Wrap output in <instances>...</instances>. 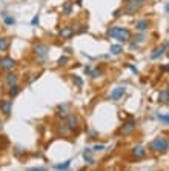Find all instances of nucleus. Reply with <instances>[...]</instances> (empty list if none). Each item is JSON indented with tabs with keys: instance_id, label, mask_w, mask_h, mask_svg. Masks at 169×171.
Wrapping results in <instances>:
<instances>
[{
	"instance_id": "nucleus-1",
	"label": "nucleus",
	"mask_w": 169,
	"mask_h": 171,
	"mask_svg": "<svg viewBox=\"0 0 169 171\" xmlns=\"http://www.w3.org/2000/svg\"><path fill=\"white\" fill-rule=\"evenodd\" d=\"M151 150L154 153H166L169 150V142L165 137H157L151 142Z\"/></svg>"
},
{
	"instance_id": "nucleus-2",
	"label": "nucleus",
	"mask_w": 169,
	"mask_h": 171,
	"mask_svg": "<svg viewBox=\"0 0 169 171\" xmlns=\"http://www.w3.org/2000/svg\"><path fill=\"white\" fill-rule=\"evenodd\" d=\"M34 54L37 59L40 60H45L48 54H49V46L48 45H45V43H37L36 46H34Z\"/></svg>"
},
{
	"instance_id": "nucleus-3",
	"label": "nucleus",
	"mask_w": 169,
	"mask_h": 171,
	"mask_svg": "<svg viewBox=\"0 0 169 171\" xmlns=\"http://www.w3.org/2000/svg\"><path fill=\"white\" fill-rule=\"evenodd\" d=\"M146 2L149 0H132V2H128V8H126V13L128 14H135Z\"/></svg>"
},
{
	"instance_id": "nucleus-4",
	"label": "nucleus",
	"mask_w": 169,
	"mask_h": 171,
	"mask_svg": "<svg viewBox=\"0 0 169 171\" xmlns=\"http://www.w3.org/2000/svg\"><path fill=\"white\" fill-rule=\"evenodd\" d=\"M118 42H128L129 39H131V31L129 29H126V28H118L117 29V34H115V37Z\"/></svg>"
},
{
	"instance_id": "nucleus-5",
	"label": "nucleus",
	"mask_w": 169,
	"mask_h": 171,
	"mask_svg": "<svg viewBox=\"0 0 169 171\" xmlns=\"http://www.w3.org/2000/svg\"><path fill=\"white\" fill-rule=\"evenodd\" d=\"M14 66H16V60H14L12 57H3V59H2L0 68H2L3 71H9V70H12Z\"/></svg>"
},
{
	"instance_id": "nucleus-6",
	"label": "nucleus",
	"mask_w": 169,
	"mask_h": 171,
	"mask_svg": "<svg viewBox=\"0 0 169 171\" xmlns=\"http://www.w3.org/2000/svg\"><path fill=\"white\" fill-rule=\"evenodd\" d=\"M0 111L5 114V116H9L12 111V102L9 99H3L0 100Z\"/></svg>"
},
{
	"instance_id": "nucleus-7",
	"label": "nucleus",
	"mask_w": 169,
	"mask_h": 171,
	"mask_svg": "<svg viewBox=\"0 0 169 171\" xmlns=\"http://www.w3.org/2000/svg\"><path fill=\"white\" fill-rule=\"evenodd\" d=\"M126 93V88L125 86H117V88H114L112 91H111V94H109V100H120L123 94Z\"/></svg>"
},
{
	"instance_id": "nucleus-8",
	"label": "nucleus",
	"mask_w": 169,
	"mask_h": 171,
	"mask_svg": "<svg viewBox=\"0 0 169 171\" xmlns=\"http://www.w3.org/2000/svg\"><path fill=\"white\" fill-rule=\"evenodd\" d=\"M58 36H60L62 39H71L72 36H74V28H72V26H69V25L62 26V29H60Z\"/></svg>"
},
{
	"instance_id": "nucleus-9",
	"label": "nucleus",
	"mask_w": 169,
	"mask_h": 171,
	"mask_svg": "<svg viewBox=\"0 0 169 171\" xmlns=\"http://www.w3.org/2000/svg\"><path fill=\"white\" fill-rule=\"evenodd\" d=\"M135 127H137V122H135V120H128V122L122 127L120 133L122 134H131L132 131L135 130Z\"/></svg>"
},
{
	"instance_id": "nucleus-10",
	"label": "nucleus",
	"mask_w": 169,
	"mask_h": 171,
	"mask_svg": "<svg viewBox=\"0 0 169 171\" xmlns=\"http://www.w3.org/2000/svg\"><path fill=\"white\" fill-rule=\"evenodd\" d=\"M66 125H68V128H69L71 131L77 130V128H78V119H77V116L69 114V116L66 117Z\"/></svg>"
},
{
	"instance_id": "nucleus-11",
	"label": "nucleus",
	"mask_w": 169,
	"mask_h": 171,
	"mask_svg": "<svg viewBox=\"0 0 169 171\" xmlns=\"http://www.w3.org/2000/svg\"><path fill=\"white\" fill-rule=\"evenodd\" d=\"M57 114H58V117L66 119V117L69 116V105H68V103H62V105H58V108H57Z\"/></svg>"
},
{
	"instance_id": "nucleus-12",
	"label": "nucleus",
	"mask_w": 169,
	"mask_h": 171,
	"mask_svg": "<svg viewBox=\"0 0 169 171\" xmlns=\"http://www.w3.org/2000/svg\"><path fill=\"white\" fill-rule=\"evenodd\" d=\"M168 48H169V42H165L160 48H157V49L151 54V57H152V59H158L160 56H163V54H165V51H166Z\"/></svg>"
},
{
	"instance_id": "nucleus-13",
	"label": "nucleus",
	"mask_w": 169,
	"mask_h": 171,
	"mask_svg": "<svg viewBox=\"0 0 169 171\" xmlns=\"http://www.w3.org/2000/svg\"><path fill=\"white\" fill-rule=\"evenodd\" d=\"M83 159H85L86 163H89V165H94L95 163L94 157H92V150H91V148H85V151H83Z\"/></svg>"
},
{
	"instance_id": "nucleus-14",
	"label": "nucleus",
	"mask_w": 169,
	"mask_h": 171,
	"mask_svg": "<svg viewBox=\"0 0 169 171\" xmlns=\"http://www.w3.org/2000/svg\"><path fill=\"white\" fill-rule=\"evenodd\" d=\"M145 154H146V150H145V147H142V145H137V147H134V148H132V156H134L135 159L143 157Z\"/></svg>"
},
{
	"instance_id": "nucleus-15",
	"label": "nucleus",
	"mask_w": 169,
	"mask_h": 171,
	"mask_svg": "<svg viewBox=\"0 0 169 171\" xmlns=\"http://www.w3.org/2000/svg\"><path fill=\"white\" fill-rule=\"evenodd\" d=\"M148 28H149V22H148V20H138V22L135 23V29H137V31H142V33H143V31H146Z\"/></svg>"
},
{
	"instance_id": "nucleus-16",
	"label": "nucleus",
	"mask_w": 169,
	"mask_h": 171,
	"mask_svg": "<svg viewBox=\"0 0 169 171\" xmlns=\"http://www.w3.org/2000/svg\"><path fill=\"white\" fill-rule=\"evenodd\" d=\"M5 82L11 86V85H17V76L16 74H11V73H8L6 76H5Z\"/></svg>"
},
{
	"instance_id": "nucleus-17",
	"label": "nucleus",
	"mask_w": 169,
	"mask_h": 171,
	"mask_svg": "<svg viewBox=\"0 0 169 171\" xmlns=\"http://www.w3.org/2000/svg\"><path fill=\"white\" fill-rule=\"evenodd\" d=\"M58 133L62 134V136H66V134L71 133V130L68 128V125L65 122H58Z\"/></svg>"
},
{
	"instance_id": "nucleus-18",
	"label": "nucleus",
	"mask_w": 169,
	"mask_h": 171,
	"mask_svg": "<svg viewBox=\"0 0 169 171\" xmlns=\"http://www.w3.org/2000/svg\"><path fill=\"white\" fill-rule=\"evenodd\" d=\"M8 48H9V39L0 37V51H8Z\"/></svg>"
},
{
	"instance_id": "nucleus-19",
	"label": "nucleus",
	"mask_w": 169,
	"mask_h": 171,
	"mask_svg": "<svg viewBox=\"0 0 169 171\" xmlns=\"http://www.w3.org/2000/svg\"><path fill=\"white\" fill-rule=\"evenodd\" d=\"M19 93H20L19 85H11V86H9V90H8V96H9V97H16Z\"/></svg>"
},
{
	"instance_id": "nucleus-20",
	"label": "nucleus",
	"mask_w": 169,
	"mask_h": 171,
	"mask_svg": "<svg viewBox=\"0 0 169 171\" xmlns=\"http://www.w3.org/2000/svg\"><path fill=\"white\" fill-rule=\"evenodd\" d=\"M168 100H169L168 91H160V94H158V103H168Z\"/></svg>"
},
{
	"instance_id": "nucleus-21",
	"label": "nucleus",
	"mask_w": 169,
	"mask_h": 171,
	"mask_svg": "<svg viewBox=\"0 0 169 171\" xmlns=\"http://www.w3.org/2000/svg\"><path fill=\"white\" fill-rule=\"evenodd\" d=\"M71 159L69 160H66V162H63V163H57L56 165V170H58V171H65V170H68L69 168V165H71Z\"/></svg>"
},
{
	"instance_id": "nucleus-22",
	"label": "nucleus",
	"mask_w": 169,
	"mask_h": 171,
	"mask_svg": "<svg viewBox=\"0 0 169 171\" xmlns=\"http://www.w3.org/2000/svg\"><path fill=\"white\" fill-rule=\"evenodd\" d=\"M122 51H123V48H122L120 45H112V46H111V53H112V54H115V56L122 54Z\"/></svg>"
},
{
	"instance_id": "nucleus-23",
	"label": "nucleus",
	"mask_w": 169,
	"mask_h": 171,
	"mask_svg": "<svg viewBox=\"0 0 169 171\" xmlns=\"http://www.w3.org/2000/svg\"><path fill=\"white\" fill-rule=\"evenodd\" d=\"M71 9H72V3H66V5L62 8V11H63L65 16H69V14H71Z\"/></svg>"
},
{
	"instance_id": "nucleus-24",
	"label": "nucleus",
	"mask_w": 169,
	"mask_h": 171,
	"mask_svg": "<svg viewBox=\"0 0 169 171\" xmlns=\"http://www.w3.org/2000/svg\"><path fill=\"white\" fill-rule=\"evenodd\" d=\"M117 29H118V26H112V28H109L108 31H106V36L108 37H115V34H117Z\"/></svg>"
},
{
	"instance_id": "nucleus-25",
	"label": "nucleus",
	"mask_w": 169,
	"mask_h": 171,
	"mask_svg": "<svg viewBox=\"0 0 169 171\" xmlns=\"http://www.w3.org/2000/svg\"><path fill=\"white\" fill-rule=\"evenodd\" d=\"M72 82H74L77 86H83V79L78 76H72Z\"/></svg>"
},
{
	"instance_id": "nucleus-26",
	"label": "nucleus",
	"mask_w": 169,
	"mask_h": 171,
	"mask_svg": "<svg viewBox=\"0 0 169 171\" xmlns=\"http://www.w3.org/2000/svg\"><path fill=\"white\" fill-rule=\"evenodd\" d=\"M3 17H5V23H6V25H14V23H16V19H14V17H8L6 14H3Z\"/></svg>"
},
{
	"instance_id": "nucleus-27",
	"label": "nucleus",
	"mask_w": 169,
	"mask_h": 171,
	"mask_svg": "<svg viewBox=\"0 0 169 171\" xmlns=\"http://www.w3.org/2000/svg\"><path fill=\"white\" fill-rule=\"evenodd\" d=\"M157 117H158L162 122H165V123H168L169 125V114H158Z\"/></svg>"
},
{
	"instance_id": "nucleus-28",
	"label": "nucleus",
	"mask_w": 169,
	"mask_h": 171,
	"mask_svg": "<svg viewBox=\"0 0 169 171\" xmlns=\"http://www.w3.org/2000/svg\"><path fill=\"white\" fill-rule=\"evenodd\" d=\"M102 74H103V70H94V71L91 73V76H92V79H97V77H102Z\"/></svg>"
},
{
	"instance_id": "nucleus-29",
	"label": "nucleus",
	"mask_w": 169,
	"mask_h": 171,
	"mask_svg": "<svg viewBox=\"0 0 169 171\" xmlns=\"http://www.w3.org/2000/svg\"><path fill=\"white\" fill-rule=\"evenodd\" d=\"M66 62H68V57L66 56H63V57L58 59V65H66Z\"/></svg>"
},
{
	"instance_id": "nucleus-30",
	"label": "nucleus",
	"mask_w": 169,
	"mask_h": 171,
	"mask_svg": "<svg viewBox=\"0 0 169 171\" xmlns=\"http://www.w3.org/2000/svg\"><path fill=\"white\" fill-rule=\"evenodd\" d=\"M28 171H48V168H45V167H36V168H29Z\"/></svg>"
},
{
	"instance_id": "nucleus-31",
	"label": "nucleus",
	"mask_w": 169,
	"mask_h": 171,
	"mask_svg": "<svg viewBox=\"0 0 169 171\" xmlns=\"http://www.w3.org/2000/svg\"><path fill=\"white\" fill-rule=\"evenodd\" d=\"M94 150L95 151H103V150H105V145H95Z\"/></svg>"
},
{
	"instance_id": "nucleus-32",
	"label": "nucleus",
	"mask_w": 169,
	"mask_h": 171,
	"mask_svg": "<svg viewBox=\"0 0 169 171\" xmlns=\"http://www.w3.org/2000/svg\"><path fill=\"white\" fill-rule=\"evenodd\" d=\"M86 29H88V28H86V26H85V25H80V28H78V29H77V33H85V31H86Z\"/></svg>"
},
{
	"instance_id": "nucleus-33",
	"label": "nucleus",
	"mask_w": 169,
	"mask_h": 171,
	"mask_svg": "<svg viewBox=\"0 0 169 171\" xmlns=\"http://www.w3.org/2000/svg\"><path fill=\"white\" fill-rule=\"evenodd\" d=\"M135 40H137V42H143V40H145V36H143V34H140V36H137V37H135Z\"/></svg>"
},
{
	"instance_id": "nucleus-34",
	"label": "nucleus",
	"mask_w": 169,
	"mask_h": 171,
	"mask_svg": "<svg viewBox=\"0 0 169 171\" xmlns=\"http://www.w3.org/2000/svg\"><path fill=\"white\" fill-rule=\"evenodd\" d=\"M31 23H32V25H37V23H38V14L34 17V19H32V22H31Z\"/></svg>"
},
{
	"instance_id": "nucleus-35",
	"label": "nucleus",
	"mask_w": 169,
	"mask_h": 171,
	"mask_svg": "<svg viewBox=\"0 0 169 171\" xmlns=\"http://www.w3.org/2000/svg\"><path fill=\"white\" fill-rule=\"evenodd\" d=\"M85 73H86V74H91L92 71H91V68H89V66H85Z\"/></svg>"
},
{
	"instance_id": "nucleus-36",
	"label": "nucleus",
	"mask_w": 169,
	"mask_h": 171,
	"mask_svg": "<svg viewBox=\"0 0 169 171\" xmlns=\"http://www.w3.org/2000/svg\"><path fill=\"white\" fill-rule=\"evenodd\" d=\"M131 49H138V45L137 43H131Z\"/></svg>"
},
{
	"instance_id": "nucleus-37",
	"label": "nucleus",
	"mask_w": 169,
	"mask_h": 171,
	"mask_svg": "<svg viewBox=\"0 0 169 171\" xmlns=\"http://www.w3.org/2000/svg\"><path fill=\"white\" fill-rule=\"evenodd\" d=\"M162 71H169V65H163L162 66Z\"/></svg>"
},
{
	"instance_id": "nucleus-38",
	"label": "nucleus",
	"mask_w": 169,
	"mask_h": 171,
	"mask_svg": "<svg viewBox=\"0 0 169 171\" xmlns=\"http://www.w3.org/2000/svg\"><path fill=\"white\" fill-rule=\"evenodd\" d=\"M3 145H5V140H3V137H2V136H0V148H2V147H3Z\"/></svg>"
},
{
	"instance_id": "nucleus-39",
	"label": "nucleus",
	"mask_w": 169,
	"mask_h": 171,
	"mask_svg": "<svg viewBox=\"0 0 169 171\" xmlns=\"http://www.w3.org/2000/svg\"><path fill=\"white\" fill-rule=\"evenodd\" d=\"M129 70H131L132 73H137V68L135 66H129Z\"/></svg>"
},
{
	"instance_id": "nucleus-40",
	"label": "nucleus",
	"mask_w": 169,
	"mask_h": 171,
	"mask_svg": "<svg viewBox=\"0 0 169 171\" xmlns=\"http://www.w3.org/2000/svg\"><path fill=\"white\" fill-rule=\"evenodd\" d=\"M75 3H77V5H82V3H83V0H75Z\"/></svg>"
},
{
	"instance_id": "nucleus-41",
	"label": "nucleus",
	"mask_w": 169,
	"mask_h": 171,
	"mask_svg": "<svg viewBox=\"0 0 169 171\" xmlns=\"http://www.w3.org/2000/svg\"><path fill=\"white\" fill-rule=\"evenodd\" d=\"M165 9H166V13H168V14H169V3H168V5H166V6H165Z\"/></svg>"
},
{
	"instance_id": "nucleus-42",
	"label": "nucleus",
	"mask_w": 169,
	"mask_h": 171,
	"mask_svg": "<svg viewBox=\"0 0 169 171\" xmlns=\"http://www.w3.org/2000/svg\"><path fill=\"white\" fill-rule=\"evenodd\" d=\"M2 130H3V122L0 120V131H2Z\"/></svg>"
},
{
	"instance_id": "nucleus-43",
	"label": "nucleus",
	"mask_w": 169,
	"mask_h": 171,
	"mask_svg": "<svg viewBox=\"0 0 169 171\" xmlns=\"http://www.w3.org/2000/svg\"><path fill=\"white\" fill-rule=\"evenodd\" d=\"M78 171H86V167H83V168H80Z\"/></svg>"
},
{
	"instance_id": "nucleus-44",
	"label": "nucleus",
	"mask_w": 169,
	"mask_h": 171,
	"mask_svg": "<svg viewBox=\"0 0 169 171\" xmlns=\"http://www.w3.org/2000/svg\"><path fill=\"white\" fill-rule=\"evenodd\" d=\"M166 91H168V94H169V86H168V90H166Z\"/></svg>"
},
{
	"instance_id": "nucleus-45",
	"label": "nucleus",
	"mask_w": 169,
	"mask_h": 171,
	"mask_svg": "<svg viewBox=\"0 0 169 171\" xmlns=\"http://www.w3.org/2000/svg\"><path fill=\"white\" fill-rule=\"evenodd\" d=\"M0 63H2V57H0Z\"/></svg>"
},
{
	"instance_id": "nucleus-46",
	"label": "nucleus",
	"mask_w": 169,
	"mask_h": 171,
	"mask_svg": "<svg viewBox=\"0 0 169 171\" xmlns=\"http://www.w3.org/2000/svg\"><path fill=\"white\" fill-rule=\"evenodd\" d=\"M128 2H129V0H128Z\"/></svg>"
}]
</instances>
